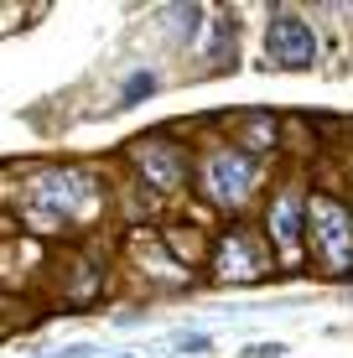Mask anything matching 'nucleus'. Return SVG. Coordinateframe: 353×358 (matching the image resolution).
<instances>
[{
	"label": "nucleus",
	"mask_w": 353,
	"mask_h": 358,
	"mask_svg": "<svg viewBox=\"0 0 353 358\" xmlns=\"http://www.w3.org/2000/svg\"><path fill=\"white\" fill-rule=\"evenodd\" d=\"M141 162H145V171H151L161 187H172L177 182V156L172 151H161V145H151V151H141Z\"/></svg>",
	"instance_id": "obj_7"
},
{
	"label": "nucleus",
	"mask_w": 353,
	"mask_h": 358,
	"mask_svg": "<svg viewBox=\"0 0 353 358\" xmlns=\"http://www.w3.org/2000/svg\"><path fill=\"white\" fill-rule=\"evenodd\" d=\"M218 270H224L229 280H250L254 270H260V255L250 250V239L229 234V239H224V250H218Z\"/></svg>",
	"instance_id": "obj_6"
},
{
	"label": "nucleus",
	"mask_w": 353,
	"mask_h": 358,
	"mask_svg": "<svg viewBox=\"0 0 353 358\" xmlns=\"http://www.w3.org/2000/svg\"><path fill=\"white\" fill-rule=\"evenodd\" d=\"M307 213L317 218V244H322V260L327 270H348L353 265V218L348 208H338L333 197H307Z\"/></svg>",
	"instance_id": "obj_2"
},
{
	"label": "nucleus",
	"mask_w": 353,
	"mask_h": 358,
	"mask_svg": "<svg viewBox=\"0 0 353 358\" xmlns=\"http://www.w3.org/2000/svg\"><path fill=\"white\" fill-rule=\"evenodd\" d=\"M166 16H172V31H182V36H192L203 27V10L198 6H182V10H166Z\"/></svg>",
	"instance_id": "obj_9"
},
{
	"label": "nucleus",
	"mask_w": 353,
	"mask_h": 358,
	"mask_svg": "<svg viewBox=\"0 0 353 358\" xmlns=\"http://www.w3.org/2000/svg\"><path fill=\"white\" fill-rule=\"evenodd\" d=\"M301 197L296 192H286L281 203H275V213H271V234H275V244H281L286 255H296V244H301Z\"/></svg>",
	"instance_id": "obj_5"
},
{
	"label": "nucleus",
	"mask_w": 353,
	"mask_h": 358,
	"mask_svg": "<svg viewBox=\"0 0 353 358\" xmlns=\"http://www.w3.org/2000/svg\"><path fill=\"white\" fill-rule=\"evenodd\" d=\"M94 208V182L83 171H52L31 187V218L42 229H57V224H73L78 213Z\"/></svg>",
	"instance_id": "obj_1"
},
{
	"label": "nucleus",
	"mask_w": 353,
	"mask_h": 358,
	"mask_svg": "<svg viewBox=\"0 0 353 358\" xmlns=\"http://www.w3.org/2000/svg\"><path fill=\"white\" fill-rule=\"evenodd\" d=\"M239 358H286V343H250Z\"/></svg>",
	"instance_id": "obj_11"
},
{
	"label": "nucleus",
	"mask_w": 353,
	"mask_h": 358,
	"mask_svg": "<svg viewBox=\"0 0 353 358\" xmlns=\"http://www.w3.org/2000/svg\"><path fill=\"white\" fill-rule=\"evenodd\" d=\"M151 89H156L151 73H136V78L125 83V99H120V104H136V99H141V94H151Z\"/></svg>",
	"instance_id": "obj_10"
},
{
	"label": "nucleus",
	"mask_w": 353,
	"mask_h": 358,
	"mask_svg": "<svg viewBox=\"0 0 353 358\" xmlns=\"http://www.w3.org/2000/svg\"><path fill=\"white\" fill-rule=\"evenodd\" d=\"M250 182H254L250 156L224 151V156H213V162H208V192L218 197V203H239V197L250 192Z\"/></svg>",
	"instance_id": "obj_4"
},
{
	"label": "nucleus",
	"mask_w": 353,
	"mask_h": 358,
	"mask_svg": "<svg viewBox=\"0 0 353 358\" xmlns=\"http://www.w3.org/2000/svg\"><path fill=\"white\" fill-rule=\"evenodd\" d=\"M265 52L281 68H307L312 57H317V36H312V27L301 16L281 10V16H271V27H265Z\"/></svg>",
	"instance_id": "obj_3"
},
{
	"label": "nucleus",
	"mask_w": 353,
	"mask_h": 358,
	"mask_svg": "<svg viewBox=\"0 0 353 358\" xmlns=\"http://www.w3.org/2000/svg\"><path fill=\"white\" fill-rule=\"evenodd\" d=\"M166 348H172V358H198V353H208L213 343H208V332H172V338H166Z\"/></svg>",
	"instance_id": "obj_8"
}]
</instances>
